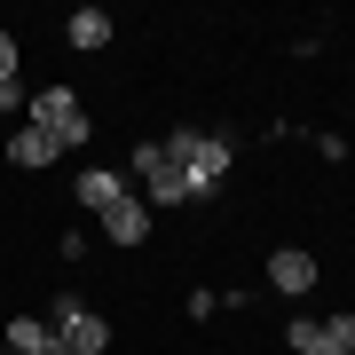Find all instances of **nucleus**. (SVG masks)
<instances>
[{
    "instance_id": "obj_1",
    "label": "nucleus",
    "mask_w": 355,
    "mask_h": 355,
    "mask_svg": "<svg viewBox=\"0 0 355 355\" xmlns=\"http://www.w3.org/2000/svg\"><path fill=\"white\" fill-rule=\"evenodd\" d=\"M166 158H174V174L190 182V205H205L229 182V166H237V150H229V135H205V127H182L166 135Z\"/></svg>"
},
{
    "instance_id": "obj_2",
    "label": "nucleus",
    "mask_w": 355,
    "mask_h": 355,
    "mask_svg": "<svg viewBox=\"0 0 355 355\" xmlns=\"http://www.w3.org/2000/svg\"><path fill=\"white\" fill-rule=\"evenodd\" d=\"M32 127L55 142V150H79V142L95 135V119H87V103H79L71 87H40L32 95Z\"/></svg>"
},
{
    "instance_id": "obj_3",
    "label": "nucleus",
    "mask_w": 355,
    "mask_h": 355,
    "mask_svg": "<svg viewBox=\"0 0 355 355\" xmlns=\"http://www.w3.org/2000/svg\"><path fill=\"white\" fill-rule=\"evenodd\" d=\"M48 331H55V340H64L71 355H103V347H111V324H103L95 308L79 300V292H55V308H48Z\"/></svg>"
},
{
    "instance_id": "obj_4",
    "label": "nucleus",
    "mask_w": 355,
    "mask_h": 355,
    "mask_svg": "<svg viewBox=\"0 0 355 355\" xmlns=\"http://www.w3.org/2000/svg\"><path fill=\"white\" fill-rule=\"evenodd\" d=\"M284 340H292V355H355V316H324V324L300 316Z\"/></svg>"
},
{
    "instance_id": "obj_5",
    "label": "nucleus",
    "mask_w": 355,
    "mask_h": 355,
    "mask_svg": "<svg viewBox=\"0 0 355 355\" xmlns=\"http://www.w3.org/2000/svg\"><path fill=\"white\" fill-rule=\"evenodd\" d=\"M268 284L277 292H316V253H300V245H284V253H268Z\"/></svg>"
},
{
    "instance_id": "obj_6",
    "label": "nucleus",
    "mask_w": 355,
    "mask_h": 355,
    "mask_svg": "<svg viewBox=\"0 0 355 355\" xmlns=\"http://www.w3.org/2000/svg\"><path fill=\"white\" fill-rule=\"evenodd\" d=\"M103 237H111V245H142V237H150V205L127 190V198L111 205V214H103Z\"/></svg>"
},
{
    "instance_id": "obj_7",
    "label": "nucleus",
    "mask_w": 355,
    "mask_h": 355,
    "mask_svg": "<svg viewBox=\"0 0 355 355\" xmlns=\"http://www.w3.org/2000/svg\"><path fill=\"white\" fill-rule=\"evenodd\" d=\"M71 198H79V205H87V214H111V205H119V198H127V182H119V174H111V166H87V174H79V182H71Z\"/></svg>"
},
{
    "instance_id": "obj_8",
    "label": "nucleus",
    "mask_w": 355,
    "mask_h": 355,
    "mask_svg": "<svg viewBox=\"0 0 355 355\" xmlns=\"http://www.w3.org/2000/svg\"><path fill=\"white\" fill-rule=\"evenodd\" d=\"M55 158H64V150H55L40 127H16L8 135V166H24V174H40V166H55Z\"/></svg>"
},
{
    "instance_id": "obj_9",
    "label": "nucleus",
    "mask_w": 355,
    "mask_h": 355,
    "mask_svg": "<svg viewBox=\"0 0 355 355\" xmlns=\"http://www.w3.org/2000/svg\"><path fill=\"white\" fill-rule=\"evenodd\" d=\"M64 32H71V48H87V55H95V48H111V32H119V24H111L103 8H71V24H64Z\"/></svg>"
},
{
    "instance_id": "obj_10",
    "label": "nucleus",
    "mask_w": 355,
    "mask_h": 355,
    "mask_svg": "<svg viewBox=\"0 0 355 355\" xmlns=\"http://www.w3.org/2000/svg\"><path fill=\"white\" fill-rule=\"evenodd\" d=\"M55 331H48V316H8V331H0V347L8 355H40Z\"/></svg>"
},
{
    "instance_id": "obj_11",
    "label": "nucleus",
    "mask_w": 355,
    "mask_h": 355,
    "mask_svg": "<svg viewBox=\"0 0 355 355\" xmlns=\"http://www.w3.org/2000/svg\"><path fill=\"white\" fill-rule=\"evenodd\" d=\"M142 190H150V205H190V182H182V174H174V158H166V166H158V174H150V182H142Z\"/></svg>"
},
{
    "instance_id": "obj_12",
    "label": "nucleus",
    "mask_w": 355,
    "mask_h": 355,
    "mask_svg": "<svg viewBox=\"0 0 355 355\" xmlns=\"http://www.w3.org/2000/svg\"><path fill=\"white\" fill-rule=\"evenodd\" d=\"M0 87H16V40L0 32Z\"/></svg>"
},
{
    "instance_id": "obj_13",
    "label": "nucleus",
    "mask_w": 355,
    "mask_h": 355,
    "mask_svg": "<svg viewBox=\"0 0 355 355\" xmlns=\"http://www.w3.org/2000/svg\"><path fill=\"white\" fill-rule=\"evenodd\" d=\"M40 355H71V347H64V340H48V347H40Z\"/></svg>"
},
{
    "instance_id": "obj_14",
    "label": "nucleus",
    "mask_w": 355,
    "mask_h": 355,
    "mask_svg": "<svg viewBox=\"0 0 355 355\" xmlns=\"http://www.w3.org/2000/svg\"><path fill=\"white\" fill-rule=\"evenodd\" d=\"M0 355H8V347H0Z\"/></svg>"
}]
</instances>
